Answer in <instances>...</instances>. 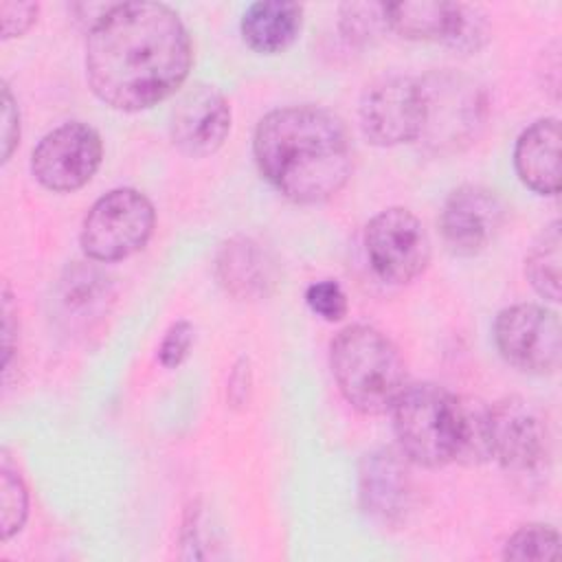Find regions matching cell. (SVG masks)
<instances>
[{
	"label": "cell",
	"instance_id": "6da1fadb",
	"mask_svg": "<svg viewBox=\"0 0 562 562\" xmlns=\"http://www.w3.org/2000/svg\"><path fill=\"white\" fill-rule=\"evenodd\" d=\"M189 33L160 2L114 4L88 33L86 77L110 108L138 112L171 97L191 70Z\"/></svg>",
	"mask_w": 562,
	"mask_h": 562
},
{
	"label": "cell",
	"instance_id": "7a4b0ae2",
	"mask_svg": "<svg viewBox=\"0 0 562 562\" xmlns=\"http://www.w3.org/2000/svg\"><path fill=\"white\" fill-rule=\"evenodd\" d=\"M252 151L261 176L296 204L334 198L353 169L345 123L318 105L268 112L255 130Z\"/></svg>",
	"mask_w": 562,
	"mask_h": 562
},
{
	"label": "cell",
	"instance_id": "3957f363",
	"mask_svg": "<svg viewBox=\"0 0 562 562\" xmlns=\"http://www.w3.org/2000/svg\"><path fill=\"white\" fill-rule=\"evenodd\" d=\"M329 362L342 397L364 415L389 413L406 386L397 347L369 325L340 329L331 340Z\"/></svg>",
	"mask_w": 562,
	"mask_h": 562
},
{
	"label": "cell",
	"instance_id": "277c9868",
	"mask_svg": "<svg viewBox=\"0 0 562 562\" xmlns=\"http://www.w3.org/2000/svg\"><path fill=\"white\" fill-rule=\"evenodd\" d=\"M402 454L424 468L454 463L459 441V395L430 382L406 384L393 408Z\"/></svg>",
	"mask_w": 562,
	"mask_h": 562
},
{
	"label": "cell",
	"instance_id": "5b68a950",
	"mask_svg": "<svg viewBox=\"0 0 562 562\" xmlns=\"http://www.w3.org/2000/svg\"><path fill=\"white\" fill-rule=\"evenodd\" d=\"M156 213L136 189H114L99 198L81 226V248L99 263L138 252L151 237Z\"/></svg>",
	"mask_w": 562,
	"mask_h": 562
},
{
	"label": "cell",
	"instance_id": "8992f818",
	"mask_svg": "<svg viewBox=\"0 0 562 562\" xmlns=\"http://www.w3.org/2000/svg\"><path fill=\"white\" fill-rule=\"evenodd\" d=\"M426 121L419 140L430 151H454L479 136L485 121V97L472 81L437 72L422 79Z\"/></svg>",
	"mask_w": 562,
	"mask_h": 562
},
{
	"label": "cell",
	"instance_id": "52a82bcc",
	"mask_svg": "<svg viewBox=\"0 0 562 562\" xmlns=\"http://www.w3.org/2000/svg\"><path fill=\"white\" fill-rule=\"evenodd\" d=\"M386 29L406 40L441 42L457 50H479L487 40L485 15L461 2H384Z\"/></svg>",
	"mask_w": 562,
	"mask_h": 562
},
{
	"label": "cell",
	"instance_id": "ba28073f",
	"mask_svg": "<svg viewBox=\"0 0 562 562\" xmlns=\"http://www.w3.org/2000/svg\"><path fill=\"white\" fill-rule=\"evenodd\" d=\"M364 248L373 272L393 285L411 283L430 259V239L424 224L402 206L384 209L367 224Z\"/></svg>",
	"mask_w": 562,
	"mask_h": 562
},
{
	"label": "cell",
	"instance_id": "9c48e42d",
	"mask_svg": "<svg viewBox=\"0 0 562 562\" xmlns=\"http://www.w3.org/2000/svg\"><path fill=\"white\" fill-rule=\"evenodd\" d=\"M360 130L378 147L419 140L426 121L422 79L384 77L371 83L360 99Z\"/></svg>",
	"mask_w": 562,
	"mask_h": 562
},
{
	"label": "cell",
	"instance_id": "30bf717a",
	"mask_svg": "<svg viewBox=\"0 0 562 562\" xmlns=\"http://www.w3.org/2000/svg\"><path fill=\"white\" fill-rule=\"evenodd\" d=\"M494 340L501 356L525 373H553L560 364L562 334L555 312L520 303L498 312Z\"/></svg>",
	"mask_w": 562,
	"mask_h": 562
},
{
	"label": "cell",
	"instance_id": "8fae6325",
	"mask_svg": "<svg viewBox=\"0 0 562 562\" xmlns=\"http://www.w3.org/2000/svg\"><path fill=\"white\" fill-rule=\"evenodd\" d=\"M492 411V459L520 483L538 481L549 465L547 430L522 397H503Z\"/></svg>",
	"mask_w": 562,
	"mask_h": 562
},
{
	"label": "cell",
	"instance_id": "7c38bea8",
	"mask_svg": "<svg viewBox=\"0 0 562 562\" xmlns=\"http://www.w3.org/2000/svg\"><path fill=\"white\" fill-rule=\"evenodd\" d=\"M103 156L101 136L86 123L70 121L48 132L31 156L35 180L55 193L77 191L97 173Z\"/></svg>",
	"mask_w": 562,
	"mask_h": 562
},
{
	"label": "cell",
	"instance_id": "4fadbf2b",
	"mask_svg": "<svg viewBox=\"0 0 562 562\" xmlns=\"http://www.w3.org/2000/svg\"><path fill=\"white\" fill-rule=\"evenodd\" d=\"M503 224V204L494 191L465 184L452 191L441 209L439 228L446 248L459 257L483 252Z\"/></svg>",
	"mask_w": 562,
	"mask_h": 562
},
{
	"label": "cell",
	"instance_id": "5bb4252c",
	"mask_svg": "<svg viewBox=\"0 0 562 562\" xmlns=\"http://www.w3.org/2000/svg\"><path fill=\"white\" fill-rule=\"evenodd\" d=\"M358 496L362 512L378 525L406 520L413 505V476L402 450L378 448L360 461Z\"/></svg>",
	"mask_w": 562,
	"mask_h": 562
},
{
	"label": "cell",
	"instance_id": "9a60e30c",
	"mask_svg": "<svg viewBox=\"0 0 562 562\" xmlns=\"http://www.w3.org/2000/svg\"><path fill=\"white\" fill-rule=\"evenodd\" d=\"M169 130L173 145L182 154L191 158L211 156L231 132V105L217 88L195 83L178 97Z\"/></svg>",
	"mask_w": 562,
	"mask_h": 562
},
{
	"label": "cell",
	"instance_id": "2e32d148",
	"mask_svg": "<svg viewBox=\"0 0 562 562\" xmlns=\"http://www.w3.org/2000/svg\"><path fill=\"white\" fill-rule=\"evenodd\" d=\"M112 301V279L94 263H70L53 290L55 318L75 336H90L101 327Z\"/></svg>",
	"mask_w": 562,
	"mask_h": 562
},
{
	"label": "cell",
	"instance_id": "e0dca14e",
	"mask_svg": "<svg viewBox=\"0 0 562 562\" xmlns=\"http://www.w3.org/2000/svg\"><path fill=\"white\" fill-rule=\"evenodd\" d=\"M514 167L518 178L540 195H555L560 189V123L540 119L516 140Z\"/></svg>",
	"mask_w": 562,
	"mask_h": 562
},
{
	"label": "cell",
	"instance_id": "ac0fdd59",
	"mask_svg": "<svg viewBox=\"0 0 562 562\" xmlns=\"http://www.w3.org/2000/svg\"><path fill=\"white\" fill-rule=\"evenodd\" d=\"M272 261L250 237L228 239L217 255V279L237 299H255L274 283Z\"/></svg>",
	"mask_w": 562,
	"mask_h": 562
},
{
	"label": "cell",
	"instance_id": "d6986e66",
	"mask_svg": "<svg viewBox=\"0 0 562 562\" xmlns=\"http://www.w3.org/2000/svg\"><path fill=\"white\" fill-rule=\"evenodd\" d=\"M303 7L285 0L255 2L246 9L241 18L244 42L263 55H274L285 50L301 31Z\"/></svg>",
	"mask_w": 562,
	"mask_h": 562
},
{
	"label": "cell",
	"instance_id": "ffe728a7",
	"mask_svg": "<svg viewBox=\"0 0 562 562\" xmlns=\"http://www.w3.org/2000/svg\"><path fill=\"white\" fill-rule=\"evenodd\" d=\"M492 411L479 397L459 395V441L454 463L481 465L492 459Z\"/></svg>",
	"mask_w": 562,
	"mask_h": 562
},
{
	"label": "cell",
	"instance_id": "44dd1931",
	"mask_svg": "<svg viewBox=\"0 0 562 562\" xmlns=\"http://www.w3.org/2000/svg\"><path fill=\"white\" fill-rule=\"evenodd\" d=\"M560 222L553 220L531 244L527 259H525V274L533 290L551 301H560Z\"/></svg>",
	"mask_w": 562,
	"mask_h": 562
},
{
	"label": "cell",
	"instance_id": "7402d4cb",
	"mask_svg": "<svg viewBox=\"0 0 562 562\" xmlns=\"http://www.w3.org/2000/svg\"><path fill=\"white\" fill-rule=\"evenodd\" d=\"M560 549V536L549 525H525L505 542L503 558L520 562H547L555 560Z\"/></svg>",
	"mask_w": 562,
	"mask_h": 562
},
{
	"label": "cell",
	"instance_id": "603a6c76",
	"mask_svg": "<svg viewBox=\"0 0 562 562\" xmlns=\"http://www.w3.org/2000/svg\"><path fill=\"white\" fill-rule=\"evenodd\" d=\"M0 529L2 540L18 533L29 516V492L22 476L2 459L0 468Z\"/></svg>",
	"mask_w": 562,
	"mask_h": 562
},
{
	"label": "cell",
	"instance_id": "cb8c5ba5",
	"mask_svg": "<svg viewBox=\"0 0 562 562\" xmlns=\"http://www.w3.org/2000/svg\"><path fill=\"white\" fill-rule=\"evenodd\" d=\"M340 24L351 40H369L380 29H386L384 2H351L340 7Z\"/></svg>",
	"mask_w": 562,
	"mask_h": 562
},
{
	"label": "cell",
	"instance_id": "d4e9b609",
	"mask_svg": "<svg viewBox=\"0 0 562 562\" xmlns=\"http://www.w3.org/2000/svg\"><path fill=\"white\" fill-rule=\"evenodd\" d=\"M305 301L314 314L329 323L340 321L347 314V296L342 288L331 279L312 283L305 292Z\"/></svg>",
	"mask_w": 562,
	"mask_h": 562
},
{
	"label": "cell",
	"instance_id": "484cf974",
	"mask_svg": "<svg viewBox=\"0 0 562 562\" xmlns=\"http://www.w3.org/2000/svg\"><path fill=\"white\" fill-rule=\"evenodd\" d=\"M193 334L195 331L189 321H178L167 329V334L158 347V360L165 369H176L184 362V358L189 356L191 345H193Z\"/></svg>",
	"mask_w": 562,
	"mask_h": 562
},
{
	"label": "cell",
	"instance_id": "4316f807",
	"mask_svg": "<svg viewBox=\"0 0 562 562\" xmlns=\"http://www.w3.org/2000/svg\"><path fill=\"white\" fill-rule=\"evenodd\" d=\"M2 18V37H20L24 35L37 18V4L33 2H2L0 4Z\"/></svg>",
	"mask_w": 562,
	"mask_h": 562
},
{
	"label": "cell",
	"instance_id": "83f0119b",
	"mask_svg": "<svg viewBox=\"0 0 562 562\" xmlns=\"http://www.w3.org/2000/svg\"><path fill=\"white\" fill-rule=\"evenodd\" d=\"M2 160L7 162L20 138V114L9 92V86H2Z\"/></svg>",
	"mask_w": 562,
	"mask_h": 562
},
{
	"label": "cell",
	"instance_id": "f1b7e54d",
	"mask_svg": "<svg viewBox=\"0 0 562 562\" xmlns=\"http://www.w3.org/2000/svg\"><path fill=\"white\" fill-rule=\"evenodd\" d=\"M13 305H11V294H9V288L4 285V292H2V342H4V371L9 369V362H11V353H13V338L18 336V325L13 327Z\"/></svg>",
	"mask_w": 562,
	"mask_h": 562
},
{
	"label": "cell",
	"instance_id": "f546056e",
	"mask_svg": "<svg viewBox=\"0 0 562 562\" xmlns=\"http://www.w3.org/2000/svg\"><path fill=\"white\" fill-rule=\"evenodd\" d=\"M248 389H250V367H248V360L241 358L231 378H228V397L231 402L237 406V404H244V400L248 397Z\"/></svg>",
	"mask_w": 562,
	"mask_h": 562
}]
</instances>
